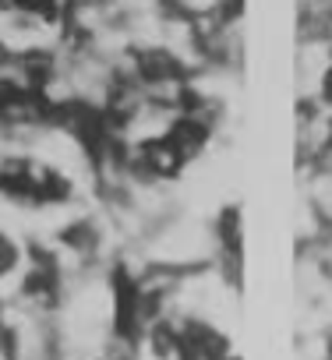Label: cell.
<instances>
[{"label": "cell", "mask_w": 332, "mask_h": 360, "mask_svg": "<svg viewBox=\"0 0 332 360\" xmlns=\"http://www.w3.org/2000/svg\"><path fill=\"white\" fill-rule=\"evenodd\" d=\"M78 198L75 173L43 152L18 148L0 155V202L18 212H57Z\"/></svg>", "instance_id": "cell-1"}, {"label": "cell", "mask_w": 332, "mask_h": 360, "mask_svg": "<svg viewBox=\"0 0 332 360\" xmlns=\"http://www.w3.org/2000/svg\"><path fill=\"white\" fill-rule=\"evenodd\" d=\"M15 269H18V248L4 230H0V279H8Z\"/></svg>", "instance_id": "cell-2"}, {"label": "cell", "mask_w": 332, "mask_h": 360, "mask_svg": "<svg viewBox=\"0 0 332 360\" xmlns=\"http://www.w3.org/2000/svg\"><path fill=\"white\" fill-rule=\"evenodd\" d=\"M314 36H321V39H325V43H328V50H332V11H328V15H325V22H321V25H318V32H314Z\"/></svg>", "instance_id": "cell-3"}]
</instances>
